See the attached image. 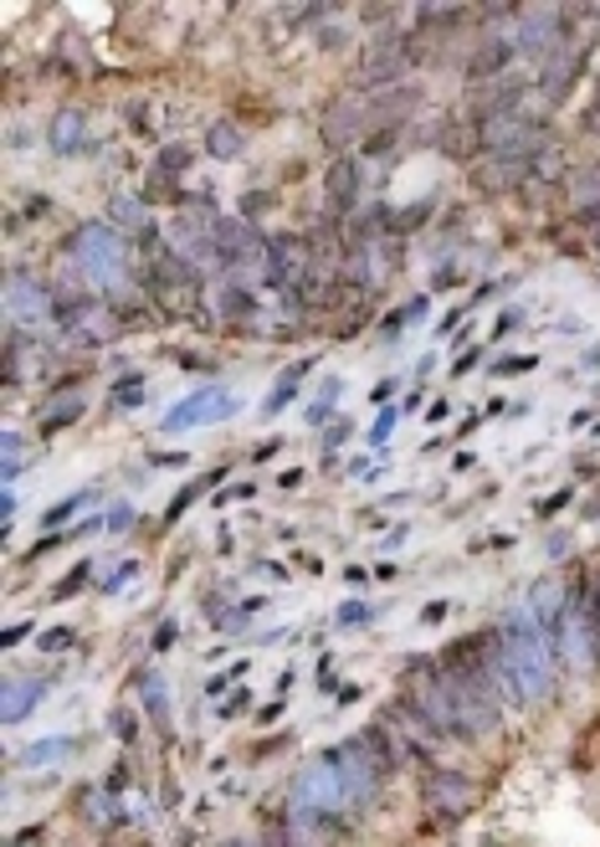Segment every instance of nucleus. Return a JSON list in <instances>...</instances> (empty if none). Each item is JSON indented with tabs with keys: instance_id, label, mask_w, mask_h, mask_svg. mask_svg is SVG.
<instances>
[{
	"instance_id": "cd10ccee",
	"label": "nucleus",
	"mask_w": 600,
	"mask_h": 847,
	"mask_svg": "<svg viewBox=\"0 0 600 847\" xmlns=\"http://www.w3.org/2000/svg\"><path fill=\"white\" fill-rule=\"evenodd\" d=\"M221 314H226V319H251V314H257V298L232 283V289H221Z\"/></svg>"
},
{
	"instance_id": "4be33fe9",
	"label": "nucleus",
	"mask_w": 600,
	"mask_h": 847,
	"mask_svg": "<svg viewBox=\"0 0 600 847\" xmlns=\"http://www.w3.org/2000/svg\"><path fill=\"white\" fill-rule=\"evenodd\" d=\"M47 698V678H11L5 683V725H21Z\"/></svg>"
},
{
	"instance_id": "7c9ffc66",
	"label": "nucleus",
	"mask_w": 600,
	"mask_h": 847,
	"mask_svg": "<svg viewBox=\"0 0 600 847\" xmlns=\"http://www.w3.org/2000/svg\"><path fill=\"white\" fill-rule=\"evenodd\" d=\"M114 407H123V411L144 407V380H139V375H129V380H118L114 386Z\"/></svg>"
},
{
	"instance_id": "39448f33",
	"label": "nucleus",
	"mask_w": 600,
	"mask_h": 847,
	"mask_svg": "<svg viewBox=\"0 0 600 847\" xmlns=\"http://www.w3.org/2000/svg\"><path fill=\"white\" fill-rule=\"evenodd\" d=\"M569 16L565 5H529V11H518V26H514V42H518V57H529V62H550L554 51L569 42Z\"/></svg>"
},
{
	"instance_id": "8fccbe9b",
	"label": "nucleus",
	"mask_w": 600,
	"mask_h": 847,
	"mask_svg": "<svg viewBox=\"0 0 600 847\" xmlns=\"http://www.w3.org/2000/svg\"><path fill=\"white\" fill-rule=\"evenodd\" d=\"M390 396H396V380H380V386H375V396H369V401H375V407H385Z\"/></svg>"
},
{
	"instance_id": "49530a36",
	"label": "nucleus",
	"mask_w": 600,
	"mask_h": 847,
	"mask_svg": "<svg viewBox=\"0 0 600 847\" xmlns=\"http://www.w3.org/2000/svg\"><path fill=\"white\" fill-rule=\"evenodd\" d=\"M42 847V827H26V832H16V837H11V847Z\"/></svg>"
},
{
	"instance_id": "3c124183",
	"label": "nucleus",
	"mask_w": 600,
	"mask_h": 847,
	"mask_svg": "<svg viewBox=\"0 0 600 847\" xmlns=\"http://www.w3.org/2000/svg\"><path fill=\"white\" fill-rule=\"evenodd\" d=\"M0 514H5V529L16 525V493H5V498H0Z\"/></svg>"
},
{
	"instance_id": "423d86ee",
	"label": "nucleus",
	"mask_w": 600,
	"mask_h": 847,
	"mask_svg": "<svg viewBox=\"0 0 600 847\" xmlns=\"http://www.w3.org/2000/svg\"><path fill=\"white\" fill-rule=\"evenodd\" d=\"M5 314H11L16 329H36V323L57 319V289H47V283L26 268L5 272Z\"/></svg>"
},
{
	"instance_id": "9b49d317",
	"label": "nucleus",
	"mask_w": 600,
	"mask_h": 847,
	"mask_svg": "<svg viewBox=\"0 0 600 847\" xmlns=\"http://www.w3.org/2000/svg\"><path fill=\"white\" fill-rule=\"evenodd\" d=\"M216 232H221V216H216V205H211V196L200 205H190V211L175 221V242L185 247V262H190V268H200V262H216L221 268Z\"/></svg>"
},
{
	"instance_id": "13d9d810",
	"label": "nucleus",
	"mask_w": 600,
	"mask_h": 847,
	"mask_svg": "<svg viewBox=\"0 0 600 847\" xmlns=\"http://www.w3.org/2000/svg\"><path fill=\"white\" fill-rule=\"evenodd\" d=\"M590 365H600V344H596V350H590Z\"/></svg>"
},
{
	"instance_id": "37998d69",
	"label": "nucleus",
	"mask_w": 600,
	"mask_h": 847,
	"mask_svg": "<svg viewBox=\"0 0 600 847\" xmlns=\"http://www.w3.org/2000/svg\"><path fill=\"white\" fill-rule=\"evenodd\" d=\"M123 786H129V765L118 761L114 770H108V797H118V791H123Z\"/></svg>"
},
{
	"instance_id": "f3484780",
	"label": "nucleus",
	"mask_w": 600,
	"mask_h": 847,
	"mask_svg": "<svg viewBox=\"0 0 600 847\" xmlns=\"http://www.w3.org/2000/svg\"><path fill=\"white\" fill-rule=\"evenodd\" d=\"M360 190H365V169L354 154H339L329 169H323V201H329L333 216H350L360 205Z\"/></svg>"
},
{
	"instance_id": "6ab92c4d",
	"label": "nucleus",
	"mask_w": 600,
	"mask_h": 847,
	"mask_svg": "<svg viewBox=\"0 0 600 847\" xmlns=\"http://www.w3.org/2000/svg\"><path fill=\"white\" fill-rule=\"evenodd\" d=\"M185 169H190V150H185V144H165L160 160H154V169H150V180H144V201H175V196H180L175 180H180Z\"/></svg>"
},
{
	"instance_id": "ea45409f",
	"label": "nucleus",
	"mask_w": 600,
	"mask_h": 847,
	"mask_svg": "<svg viewBox=\"0 0 600 847\" xmlns=\"http://www.w3.org/2000/svg\"><path fill=\"white\" fill-rule=\"evenodd\" d=\"M390 426H396V411H385L380 422L369 426V447H385V442H390Z\"/></svg>"
},
{
	"instance_id": "052dcab7",
	"label": "nucleus",
	"mask_w": 600,
	"mask_h": 847,
	"mask_svg": "<svg viewBox=\"0 0 600 847\" xmlns=\"http://www.w3.org/2000/svg\"><path fill=\"white\" fill-rule=\"evenodd\" d=\"M226 847H251V843H226Z\"/></svg>"
},
{
	"instance_id": "e433bc0d",
	"label": "nucleus",
	"mask_w": 600,
	"mask_h": 847,
	"mask_svg": "<svg viewBox=\"0 0 600 847\" xmlns=\"http://www.w3.org/2000/svg\"><path fill=\"white\" fill-rule=\"evenodd\" d=\"M108 729H114V734L123 740V745H133V740H139V725H133V714H129V709H114Z\"/></svg>"
},
{
	"instance_id": "5fc2aeb1",
	"label": "nucleus",
	"mask_w": 600,
	"mask_h": 847,
	"mask_svg": "<svg viewBox=\"0 0 600 847\" xmlns=\"http://www.w3.org/2000/svg\"><path fill=\"white\" fill-rule=\"evenodd\" d=\"M569 504V493H554V498H544V504H539V514H554V508H565Z\"/></svg>"
},
{
	"instance_id": "473e14b6",
	"label": "nucleus",
	"mask_w": 600,
	"mask_h": 847,
	"mask_svg": "<svg viewBox=\"0 0 600 847\" xmlns=\"http://www.w3.org/2000/svg\"><path fill=\"white\" fill-rule=\"evenodd\" d=\"M87 580H93V560H78V570H67L62 586H57V601H67L72 591H83Z\"/></svg>"
},
{
	"instance_id": "ddd939ff",
	"label": "nucleus",
	"mask_w": 600,
	"mask_h": 847,
	"mask_svg": "<svg viewBox=\"0 0 600 847\" xmlns=\"http://www.w3.org/2000/svg\"><path fill=\"white\" fill-rule=\"evenodd\" d=\"M236 411H242V396L221 386H205L196 396H185L180 407L165 416V432H180V426H216V422H232Z\"/></svg>"
},
{
	"instance_id": "0eeeda50",
	"label": "nucleus",
	"mask_w": 600,
	"mask_h": 847,
	"mask_svg": "<svg viewBox=\"0 0 600 847\" xmlns=\"http://www.w3.org/2000/svg\"><path fill=\"white\" fill-rule=\"evenodd\" d=\"M318 134H323V150H333V154L354 150V144H365V139H369L365 93H339V98L323 108V119H318Z\"/></svg>"
},
{
	"instance_id": "09e8293b",
	"label": "nucleus",
	"mask_w": 600,
	"mask_h": 847,
	"mask_svg": "<svg viewBox=\"0 0 600 847\" xmlns=\"http://www.w3.org/2000/svg\"><path fill=\"white\" fill-rule=\"evenodd\" d=\"M400 314H405V323H421V314H426V298H411V304L400 308Z\"/></svg>"
},
{
	"instance_id": "79ce46f5",
	"label": "nucleus",
	"mask_w": 600,
	"mask_h": 847,
	"mask_svg": "<svg viewBox=\"0 0 600 847\" xmlns=\"http://www.w3.org/2000/svg\"><path fill=\"white\" fill-rule=\"evenodd\" d=\"M26 632H36V627H32V622H11V627L0 632V647H16V643H21V637H26Z\"/></svg>"
},
{
	"instance_id": "58836bf2",
	"label": "nucleus",
	"mask_w": 600,
	"mask_h": 847,
	"mask_svg": "<svg viewBox=\"0 0 600 847\" xmlns=\"http://www.w3.org/2000/svg\"><path fill=\"white\" fill-rule=\"evenodd\" d=\"M129 525H133V508L129 504H118V508H108V514H103V529H114V534H123Z\"/></svg>"
},
{
	"instance_id": "a18cd8bd",
	"label": "nucleus",
	"mask_w": 600,
	"mask_h": 847,
	"mask_svg": "<svg viewBox=\"0 0 600 847\" xmlns=\"http://www.w3.org/2000/svg\"><path fill=\"white\" fill-rule=\"evenodd\" d=\"M165 647H175V622H165V627L154 632V652H165Z\"/></svg>"
},
{
	"instance_id": "a878e982",
	"label": "nucleus",
	"mask_w": 600,
	"mask_h": 847,
	"mask_svg": "<svg viewBox=\"0 0 600 847\" xmlns=\"http://www.w3.org/2000/svg\"><path fill=\"white\" fill-rule=\"evenodd\" d=\"M108 216H114L118 232H150L144 221H150V211H144V201L139 196H114L108 201Z\"/></svg>"
},
{
	"instance_id": "f704fd0d",
	"label": "nucleus",
	"mask_w": 600,
	"mask_h": 847,
	"mask_svg": "<svg viewBox=\"0 0 600 847\" xmlns=\"http://www.w3.org/2000/svg\"><path fill=\"white\" fill-rule=\"evenodd\" d=\"M72 643H78V632H72V627H51V632H42V637H36V647H42V652H67Z\"/></svg>"
},
{
	"instance_id": "9d476101",
	"label": "nucleus",
	"mask_w": 600,
	"mask_h": 847,
	"mask_svg": "<svg viewBox=\"0 0 600 847\" xmlns=\"http://www.w3.org/2000/svg\"><path fill=\"white\" fill-rule=\"evenodd\" d=\"M472 776H462V770H447V765H426V776H421V801L432 807V816H447V822H457V816H467V807H472Z\"/></svg>"
},
{
	"instance_id": "5701e85b",
	"label": "nucleus",
	"mask_w": 600,
	"mask_h": 847,
	"mask_svg": "<svg viewBox=\"0 0 600 847\" xmlns=\"http://www.w3.org/2000/svg\"><path fill=\"white\" fill-rule=\"evenodd\" d=\"M242 150H247V134H242V123L216 119L211 129H205V154H211V160H236Z\"/></svg>"
},
{
	"instance_id": "7ed1b4c3",
	"label": "nucleus",
	"mask_w": 600,
	"mask_h": 847,
	"mask_svg": "<svg viewBox=\"0 0 600 847\" xmlns=\"http://www.w3.org/2000/svg\"><path fill=\"white\" fill-rule=\"evenodd\" d=\"M411 68H416V42L405 32H385L360 51V62H354V72H350V93H385V87H400Z\"/></svg>"
},
{
	"instance_id": "2f4dec72",
	"label": "nucleus",
	"mask_w": 600,
	"mask_h": 847,
	"mask_svg": "<svg viewBox=\"0 0 600 847\" xmlns=\"http://www.w3.org/2000/svg\"><path fill=\"white\" fill-rule=\"evenodd\" d=\"M87 498H93V493H72V498H62V504H51L47 514H42V525H51V529H57L62 519H72V514H78V508H83Z\"/></svg>"
},
{
	"instance_id": "bb28decb",
	"label": "nucleus",
	"mask_w": 600,
	"mask_h": 847,
	"mask_svg": "<svg viewBox=\"0 0 600 847\" xmlns=\"http://www.w3.org/2000/svg\"><path fill=\"white\" fill-rule=\"evenodd\" d=\"M83 396H67L62 407H51V411H42V422H36V432H42V437H51V432H62V426H72L78 422V416H83Z\"/></svg>"
},
{
	"instance_id": "864d4df0",
	"label": "nucleus",
	"mask_w": 600,
	"mask_h": 847,
	"mask_svg": "<svg viewBox=\"0 0 600 847\" xmlns=\"http://www.w3.org/2000/svg\"><path fill=\"white\" fill-rule=\"evenodd\" d=\"M585 129L600 139V103H590V108H585Z\"/></svg>"
},
{
	"instance_id": "4c0bfd02",
	"label": "nucleus",
	"mask_w": 600,
	"mask_h": 847,
	"mask_svg": "<svg viewBox=\"0 0 600 847\" xmlns=\"http://www.w3.org/2000/svg\"><path fill=\"white\" fill-rule=\"evenodd\" d=\"M400 139V129H380V134L365 139V160H380V154H390V144Z\"/></svg>"
},
{
	"instance_id": "c85d7f7f",
	"label": "nucleus",
	"mask_w": 600,
	"mask_h": 847,
	"mask_svg": "<svg viewBox=\"0 0 600 847\" xmlns=\"http://www.w3.org/2000/svg\"><path fill=\"white\" fill-rule=\"evenodd\" d=\"M298 375H303V365H293V370L272 386V396H267V416H278L283 407H293V396H298Z\"/></svg>"
},
{
	"instance_id": "c756f323",
	"label": "nucleus",
	"mask_w": 600,
	"mask_h": 847,
	"mask_svg": "<svg viewBox=\"0 0 600 847\" xmlns=\"http://www.w3.org/2000/svg\"><path fill=\"white\" fill-rule=\"evenodd\" d=\"M472 16V11H467V5H416V21H426V26H432V32H442V21H467Z\"/></svg>"
},
{
	"instance_id": "c9c22d12",
	"label": "nucleus",
	"mask_w": 600,
	"mask_h": 847,
	"mask_svg": "<svg viewBox=\"0 0 600 847\" xmlns=\"http://www.w3.org/2000/svg\"><path fill=\"white\" fill-rule=\"evenodd\" d=\"M539 365V355H514V360H493L487 365V375H523V370H533Z\"/></svg>"
},
{
	"instance_id": "2eb2a0df",
	"label": "nucleus",
	"mask_w": 600,
	"mask_h": 847,
	"mask_svg": "<svg viewBox=\"0 0 600 847\" xmlns=\"http://www.w3.org/2000/svg\"><path fill=\"white\" fill-rule=\"evenodd\" d=\"M523 93H529V83L518 72L493 78V83H472L467 87V119L483 123V119H498V114H514V108H523Z\"/></svg>"
},
{
	"instance_id": "a19ab883",
	"label": "nucleus",
	"mask_w": 600,
	"mask_h": 847,
	"mask_svg": "<svg viewBox=\"0 0 600 847\" xmlns=\"http://www.w3.org/2000/svg\"><path fill=\"white\" fill-rule=\"evenodd\" d=\"M133 576H139V565H133V560H129V565H123V570H114V576L103 580V591H118V586H129Z\"/></svg>"
},
{
	"instance_id": "393cba45",
	"label": "nucleus",
	"mask_w": 600,
	"mask_h": 847,
	"mask_svg": "<svg viewBox=\"0 0 600 847\" xmlns=\"http://www.w3.org/2000/svg\"><path fill=\"white\" fill-rule=\"evenodd\" d=\"M72 750H78V740H72V734H57V740H36L32 750H21L16 755V765H51V761H67V755H72Z\"/></svg>"
},
{
	"instance_id": "aec40b11",
	"label": "nucleus",
	"mask_w": 600,
	"mask_h": 847,
	"mask_svg": "<svg viewBox=\"0 0 600 847\" xmlns=\"http://www.w3.org/2000/svg\"><path fill=\"white\" fill-rule=\"evenodd\" d=\"M523 180H533L529 165H514V160H478L472 165V186L487 190V196H503V190H518Z\"/></svg>"
},
{
	"instance_id": "bf43d9fd",
	"label": "nucleus",
	"mask_w": 600,
	"mask_h": 847,
	"mask_svg": "<svg viewBox=\"0 0 600 847\" xmlns=\"http://www.w3.org/2000/svg\"><path fill=\"white\" fill-rule=\"evenodd\" d=\"M590 16H596V21H600V5H590Z\"/></svg>"
},
{
	"instance_id": "72a5a7b5",
	"label": "nucleus",
	"mask_w": 600,
	"mask_h": 847,
	"mask_svg": "<svg viewBox=\"0 0 600 847\" xmlns=\"http://www.w3.org/2000/svg\"><path fill=\"white\" fill-rule=\"evenodd\" d=\"M339 390H344V386H339V375H329V380H323V401H314V407H308V422H323V416H329V411H333V401H339Z\"/></svg>"
},
{
	"instance_id": "dca6fc26",
	"label": "nucleus",
	"mask_w": 600,
	"mask_h": 847,
	"mask_svg": "<svg viewBox=\"0 0 600 847\" xmlns=\"http://www.w3.org/2000/svg\"><path fill=\"white\" fill-rule=\"evenodd\" d=\"M585 57H590V42H575V47L565 42L550 62H539V93H544V103H565L575 93V83H580V72H585Z\"/></svg>"
},
{
	"instance_id": "20e7f679",
	"label": "nucleus",
	"mask_w": 600,
	"mask_h": 847,
	"mask_svg": "<svg viewBox=\"0 0 600 847\" xmlns=\"http://www.w3.org/2000/svg\"><path fill=\"white\" fill-rule=\"evenodd\" d=\"M67 252L78 257V268H83L98 289H123V257H129V242H123L118 226L93 221V226H83L78 237L67 242Z\"/></svg>"
},
{
	"instance_id": "6e6d98bb",
	"label": "nucleus",
	"mask_w": 600,
	"mask_h": 847,
	"mask_svg": "<svg viewBox=\"0 0 600 847\" xmlns=\"http://www.w3.org/2000/svg\"><path fill=\"white\" fill-rule=\"evenodd\" d=\"M360 616H369V611L365 607H344V611H339V622H344V627H350V622H360Z\"/></svg>"
},
{
	"instance_id": "de8ad7c7",
	"label": "nucleus",
	"mask_w": 600,
	"mask_h": 847,
	"mask_svg": "<svg viewBox=\"0 0 600 847\" xmlns=\"http://www.w3.org/2000/svg\"><path fill=\"white\" fill-rule=\"evenodd\" d=\"M0 447H5V458H21V447H26V437H21V432H5V442H0Z\"/></svg>"
},
{
	"instance_id": "603ef678",
	"label": "nucleus",
	"mask_w": 600,
	"mask_h": 847,
	"mask_svg": "<svg viewBox=\"0 0 600 847\" xmlns=\"http://www.w3.org/2000/svg\"><path fill=\"white\" fill-rule=\"evenodd\" d=\"M478 355H483V350H467V355L457 360V365H451V375H467V370H472V365H478Z\"/></svg>"
},
{
	"instance_id": "680f3d73",
	"label": "nucleus",
	"mask_w": 600,
	"mask_h": 847,
	"mask_svg": "<svg viewBox=\"0 0 600 847\" xmlns=\"http://www.w3.org/2000/svg\"><path fill=\"white\" fill-rule=\"evenodd\" d=\"M596 242H600V226H596Z\"/></svg>"
},
{
	"instance_id": "f8f14e48",
	"label": "nucleus",
	"mask_w": 600,
	"mask_h": 847,
	"mask_svg": "<svg viewBox=\"0 0 600 847\" xmlns=\"http://www.w3.org/2000/svg\"><path fill=\"white\" fill-rule=\"evenodd\" d=\"M514 62H518L514 26H487L483 42L467 51V87H472V83H493V78H508Z\"/></svg>"
},
{
	"instance_id": "1a4fd4ad",
	"label": "nucleus",
	"mask_w": 600,
	"mask_h": 847,
	"mask_svg": "<svg viewBox=\"0 0 600 847\" xmlns=\"http://www.w3.org/2000/svg\"><path fill=\"white\" fill-rule=\"evenodd\" d=\"M523 611L533 616V627L550 637L554 658H565V611H569V591H565V586H560L554 576L533 580L529 596H523Z\"/></svg>"
},
{
	"instance_id": "4468645a",
	"label": "nucleus",
	"mask_w": 600,
	"mask_h": 847,
	"mask_svg": "<svg viewBox=\"0 0 600 847\" xmlns=\"http://www.w3.org/2000/svg\"><path fill=\"white\" fill-rule=\"evenodd\" d=\"M216 257H221V268H232V272L267 268V242L257 237V226H251V221H232V216H221V232H216Z\"/></svg>"
},
{
	"instance_id": "6e6552de",
	"label": "nucleus",
	"mask_w": 600,
	"mask_h": 847,
	"mask_svg": "<svg viewBox=\"0 0 600 847\" xmlns=\"http://www.w3.org/2000/svg\"><path fill=\"white\" fill-rule=\"evenodd\" d=\"M308 268H314L308 237H272L267 242V283L283 289L293 304H298L303 289H308Z\"/></svg>"
},
{
	"instance_id": "412c9836",
	"label": "nucleus",
	"mask_w": 600,
	"mask_h": 847,
	"mask_svg": "<svg viewBox=\"0 0 600 847\" xmlns=\"http://www.w3.org/2000/svg\"><path fill=\"white\" fill-rule=\"evenodd\" d=\"M47 139H51V150H57V154H78L87 144V114L78 108V103L57 108V114H51Z\"/></svg>"
},
{
	"instance_id": "4d7b16f0",
	"label": "nucleus",
	"mask_w": 600,
	"mask_h": 847,
	"mask_svg": "<svg viewBox=\"0 0 600 847\" xmlns=\"http://www.w3.org/2000/svg\"><path fill=\"white\" fill-rule=\"evenodd\" d=\"M298 483H303V473H298V468H287V473L278 478V489H298Z\"/></svg>"
},
{
	"instance_id": "c03bdc74",
	"label": "nucleus",
	"mask_w": 600,
	"mask_h": 847,
	"mask_svg": "<svg viewBox=\"0 0 600 847\" xmlns=\"http://www.w3.org/2000/svg\"><path fill=\"white\" fill-rule=\"evenodd\" d=\"M457 283H462V272H457V268H442L432 278V289H457Z\"/></svg>"
},
{
	"instance_id": "f03ea898",
	"label": "nucleus",
	"mask_w": 600,
	"mask_h": 847,
	"mask_svg": "<svg viewBox=\"0 0 600 847\" xmlns=\"http://www.w3.org/2000/svg\"><path fill=\"white\" fill-rule=\"evenodd\" d=\"M472 139H478L483 160H514V165H529V175H533V160L554 144L550 129H544V119L529 114V108H514V114H498V119L472 123Z\"/></svg>"
},
{
	"instance_id": "b1692460",
	"label": "nucleus",
	"mask_w": 600,
	"mask_h": 847,
	"mask_svg": "<svg viewBox=\"0 0 600 847\" xmlns=\"http://www.w3.org/2000/svg\"><path fill=\"white\" fill-rule=\"evenodd\" d=\"M139 694H144V709L160 729H169V689L160 673H139Z\"/></svg>"
},
{
	"instance_id": "a211bd4d",
	"label": "nucleus",
	"mask_w": 600,
	"mask_h": 847,
	"mask_svg": "<svg viewBox=\"0 0 600 847\" xmlns=\"http://www.w3.org/2000/svg\"><path fill=\"white\" fill-rule=\"evenodd\" d=\"M565 201H569V216L590 221V226H600V160H590V165L569 169L565 175Z\"/></svg>"
},
{
	"instance_id": "f257e3e1",
	"label": "nucleus",
	"mask_w": 600,
	"mask_h": 847,
	"mask_svg": "<svg viewBox=\"0 0 600 847\" xmlns=\"http://www.w3.org/2000/svg\"><path fill=\"white\" fill-rule=\"evenodd\" d=\"M498 637H503V658H508V673H514L523 704H544L554 694V662H560L550 637L533 627V616L523 607L503 611Z\"/></svg>"
}]
</instances>
